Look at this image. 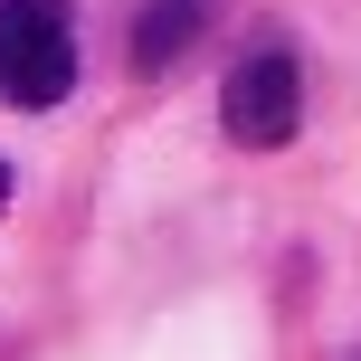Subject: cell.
Masks as SVG:
<instances>
[{"mask_svg":"<svg viewBox=\"0 0 361 361\" xmlns=\"http://www.w3.org/2000/svg\"><path fill=\"white\" fill-rule=\"evenodd\" d=\"M200 29H209V0H143V19H133V67L162 76L171 57H190Z\"/></svg>","mask_w":361,"mask_h":361,"instance_id":"obj_3","label":"cell"},{"mask_svg":"<svg viewBox=\"0 0 361 361\" xmlns=\"http://www.w3.org/2000/svg\"><path fill=\"white\" fill-rule=\"evenodd\" d=\"M219 124L247 152H286L295 124H305V67H295V48H247L238 57L228 86H219Z\"/></svg>","mask_w":361,"mask_h":361,"instance_id":"obj_2","label":"cell"},{"mask_svg":"<svg viewBox=\"0 0 361 361\" xmlns=\"http://www.w3.org/2000/svg\"><path fill=\"white\" fill-rule=\"evenodd\" d=\"M76 95V19L67 0H0V105L48 114Z\"/></svg>","mask_w":361,"mask_h":361,"instance_id":"obj_1","label":"cell"},{"mask_svg":"<svg viewBox=\"0 0 361 361\" xmlns=\"http://www.w3.org/2000/svg\"><path fill=\"white\" fill-rule=\"evenodd\" d=\"M0 209H10V162H0Z\"/></svg>","mask_w":361,"mask_h":361,"instance_id":"obj_4","label":"cell"}]
</instances>
